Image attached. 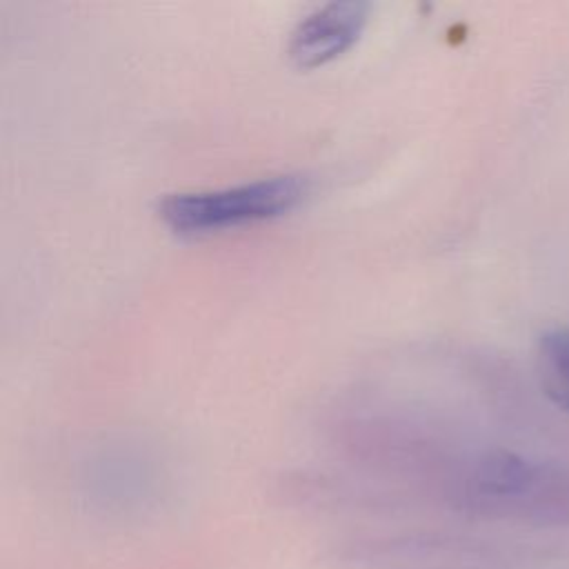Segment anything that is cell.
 I'll return each instance as SVG.
<instances>
[{"label":"cell","mask_w":569,"mask_h":569,"mask_svg":"<svg viewBox=\"0 0 569 569\" xmlns=\"http://www.w3.org/2000/svg\"><path fill=\"white\" fill-rule=\"evenodd\" d=\"M309 191L305 176L282 173L222 189L178 191L158 202V218L178 236H211L276 220Z\"/></svg>","instance_id":"obj_2"},{"label":"cell","mask_w":569,"mask_h":569,"mask_svg":"<svg viewBox=\"0 0 569 569\" xmlns=\"http://www.w3.org/2000/svg\"><path fill=\"white\" fill-rule=\"evenodd\" d=\"M451 500L482 516L569 525V469L505 449L487 451L453 476Z\"/></svg>","instance_id":"obj_1"},{"label":"cell","mask_w":569,"mask_h":569,"mask_svg":"<svg viewBox=\"0 0 569 569\" xmlns=\"http://www.w3.org/2000/svg\"><path fill=\"white\" fill-rule=\"evenodd\" d=\"M538 371L547 396L569 411V327H553L540 336Z\"/></svg>","instance_id":"obj_4"},{"label":"cell","mask_w":569,"mask_h":569,"mask_svg":"<svg viewBox=\"0 0 569 569\" xmlns=\"http://www.w3.org/2000/svg\"><path fill=\"white\" fill-rule=\"evenodd\" d=\"M433 569H458V567H433Z\"/></svg>","instance_id":"obj_5"},{"label":"cell","mask_w":569,"mask_h":569,"mask_svg":"<svg viewBox=\"0 0 569 569\" xmlns=\"http://www.w3.org/2000/svg\"><path fill=\"white\" fill-rule=\"evenodd\" d=\"M367 2H329L309 11L289 33L287 56L298 69H316L349 51L369 20Z\"/></svg>","instance_id":"obj_3"}]
</instances>
